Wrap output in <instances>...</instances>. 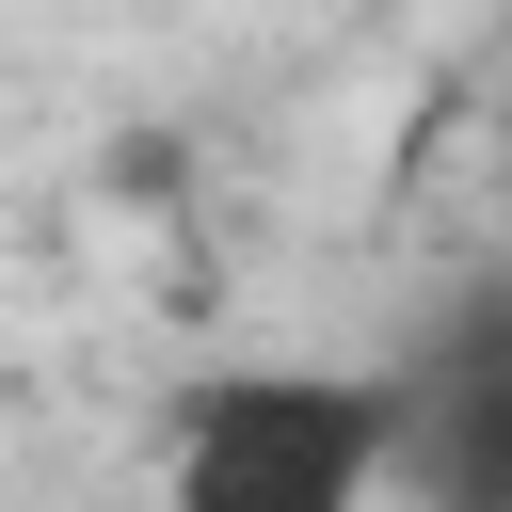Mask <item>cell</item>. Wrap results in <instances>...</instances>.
Returning a JSON list of instances; mask_svg holds the SVG:
<instances>
[{"instance_id":"cell-1","label":"cell","mask_w":512,"mask_h":512,"mask_svg":"<svg viewBox=\"0 0 512 512\" xmlns=\"http://www.w3.org/2000/svg\"><path fill=\"white\" fill-rule=\"evenodd\" d=\"M368 480H400V384L240 368L176 416V512H368Z\"/></svg>"},{"instance_id":"cell-2","label":"cell","mask_w":512,"mask_h":512,"mask_svg":"<svg viewBox=\"0 0 512 512\" xmlns=\"http://www.w3.org/2000/svg\"><path fill=\"white\" fill-rule=\"evenodd\" d=\"M400 480L432 512H512V288H480L400 368Z\"/></svg>"}]
</instances>
